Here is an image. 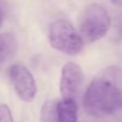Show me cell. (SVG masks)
Instances as JSON below:
<instances>
[{
  "instance_id": "9c48e42d",
  "label": "cell",
  "mask_w": 122,
  "mask_h": 122,
  "mask_svg": "<svg viewBox=\"0 0 122 122\" xmlns=\"http://www.w3.org/2000/svg\"><path fill=\"white\" fill-rule=\"evenodd\" d=\"M0 122H14L10 108L4 104H0Z\"/></svg>"
},
{
  "instance_id": "8fae6325",
  "label": "cell",
  "mask_w": 122,
  "mask_h": 122,
  "mask_svg": "<svg viewBox=\"0 0 122 122\" xmlns=\"http://www.w3.org/2000/svg\"><path fill=\"white\" fill-rule=\"evenodd\" d=\"M110 1H112V3L115 4V5L120 6V8H122V0H110Z\"/></svg>"
},
{
  "instance_id": "3957f363",
  "label": "cell",
  "mask_w": 122,
  "mask_h": 122,
  "mask_svg": "<svg viewBox=\"0 0 122 122\" xmlns=\"http://www.w3.org/2000/svg\"><path fill=\"white\" fill-rule=\"evenodd\" d=\"M110 24L107 11L100 4H91L85 10L80 19V36L87 42H95L106 36Z\"/></svg>"
},
{
  "instance_id": "30bf717a",
  "label": "cell",
  "mask_w": 122,
  "mask_h": 122,
  "mask_svg": "<svg viewBox=\"0 0 122 122\" xmlns=\"http://www.w3.org/2000/svg\"><path fill=\"white\" fill-rule=\"evenodd\" d=\"M3 20V5H2V0H0V26Z\"/></svg>"
},
{
  "instance_id": "7a4b0ae2",
  "label": "cell",
  "mask_w": 122,
  "mask_h": 122,
  "mask_svg": "<svg viewBox=\"0 0 122 122\" xmlns=\"http://www.w3.org/2000/svg\"><path fill=\"white\" fill-rule=\"evenodd\" d=\"M49 43L56 51L71 56L79 54L84 47L82 38L66 19H58L51 24Z\"/></svg>"
},
{
  "instance_id": "6da1fadb",
  "label": "cell",
  "mask_w": 122,
  "mask_h": 122,
  "mask_svg": "<svg viewBox=\"0 0 122 122\" xmlns=\"http://www.w3.org/2000/svg\"><path fill=\"white\" fill-rule=\"evenodd\" d=\"M86 112L95 118L110 116L122 108V71L117 66L104 70L91 81L84 95Z\"/></svg>"
},
{
  "instance_id": "ba28073f",
  "label": "cell",
  "mask_w": 122,
  "mask_h": 122,
  "mask_svg": "<svg viewBox=\"0 0 122 122\" xmlns=\"http://www.w3.org/2000/svg\"><path fill=\"white\" fill-rule=\"evenodd\" d=\"M57 104L54 101L45 103L41 112V122H58Z\"/></svg>"
},
{
  "instance_id": "277c9868",
  "label": "cell",
  "mask_w": 122,
  "mask_h": 122,
  "mask_svg": "<svg viewBox=\"0 0 122 122\" xmlns=\"http://www.w3.org/2000/svg\"><path fill=\"white\" fill-rule=\"evenodd\" d=\"M9 75L19 99L31 102L36 94V84L29 70L21 64H15L10 69Z\"/></svg>"
},
{
  "instance_id": "8992f818",
  "label": "cell",
  "mask_w": 122,
  "mask_h": 122,
  "mask_svg": "<svg viewBox=\"0 0 122 122\" xmlns=\"http://www.w3.org/2000/svg\"><path fill=\"white\" fill-rule=\"evenodd\" d=\"M58 122H77V104L75 100H64L57 104Z\"/></svg>"
},
{
  "instance_id": "5b68a950",
  "label": "cell",
  "mask_w": 122,
  "mask_h": 122,
  "mask_svg": "<svg viewBox=\"0 0 122 122\" xmlns=\"http://www.w3.org/2000/svg\"><path fill=\"white\" fill-rule=\"evenodd\" d=\"M82 80H84V74L79 65L73 62L66 63L62 69L60 80L62 99L75 100L81 88Z\"/></svg>"
},
{
  "instance_id": "52a82bcc",
  "label": "cell",
  "mask_w": 122,
  "mask_h": 122,
  "mask_svg": "<svg viewBox=\"0 0 122 122\" xmlns=\"http://www.w3.org/2000/svg\"><path fill=\"white\" fill-rule=\"evenodd\" d=\"M17 40L13 33L0 34V63L5 62L16 54Z\"/></svg>"
}]
</instances>
